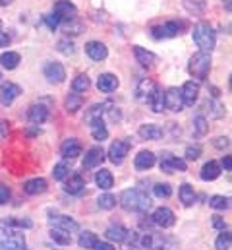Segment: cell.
<instances>
[{"mask_svg": "<svg viewBox=\"0 0 232 250\" xmlns=\"http://www.w3.org/2000/svg\"><path fill=\"white\" fill-rule=\"evenodd\" d=\"M120 204L124 209L128 211H139V213H145L149 208H151V198L137 190V188H130V190H124L120 194Z\"/></svg>", "mask_w": 232, "mask_h": 250, "instance_id": "6da1fadb", "label": "cell"}, {"mask_svg": "<svg viewBox=\"0 0 232 250\" xmlns=\"http://www.w3.org/2000/svg\"><path fill=\"white\" fill-rule=\"evenodd\" d=\"M192 37L195 41V45L203 51V53H211L217 45V35H215V29L205 23V21H199L193 25V31H192Z\"/></svg>", "mask_w": 232, "mask_h": 250, "instance_id": "7a4b0ae2", "label": "cell"}, {"mask_svg": "<svg viewBox=\"0 0 232 250\" xmlns=\"http://www.w3.org/2000/svg\"><path fill=\"white\" fill-rule=\"evenodd\" d=\"M0 241H2V247L0 250H25V237L21 233H18L14 227H10L4 219L0 221Z\"/></svg>", "mask_w": 232, "mask_h": 250, "instance_id": "3957f363", "label": "cell"}, {"mask_svg": "<svg viewBox=\"0 0 232 250\" xmlns=\"http://www.w3.org/2000/svg\"><path fill=\"white\" fill-rule=\"evenodd\" d=\"M209 70H211V53H195L192 59H190V64H188V72L193 80H207L209 76Z\"/></svg>", "mask_w": 232, "mask_h": 250, "instance_id": "277c9868", "label": "cell"}, {"mask_svg": "<svg viewBox=\"0 0 232 250\" xmlns=\"http://www.w3.org/2000/svg\"><path fill=\"white\" fill-rule=\"evenodd\" d=\"M53 14L64 23H74L77 20V8L70 0H58L53 8Z\"/></svg>", "mask_w": 232, "mask_h": 250, "instance_id": "5b68a950", "label": "cell"}, {"mask_svg": "<svg viewBox=\"0 0 232 250\" xmlns=\"http://www.w3.org/2000/svg\"><path fill=\"white\" fill-rule=\"evenodd\" d=\"M186 29V21H167L165 25H157L151 29L155 39H167V37H176L180 31Z\"/></svg>", "mask_w": 232, "mask_h": 250, "instance_id": "8992f818", "label": "cell"}, {"mask_svg": "<svg viewBox=\"0 0 232 250\" xmlns=\"http://www.w3.org/2000/svg\"><path fill=\"white\" fill-rule=\"evenodd\" d=\"M21 95V87L18 85V83H14V82H4L2 85H0V103L2 105H12L18 97Z\"/></svg>", "mask_w": 232, "mask_h": 250, "instance_id": "52a82bcc", "label": "cell"}, {"mask_svg": "<svg viewBox=\"0 0 232 250\" xmlns=\"http://www.w3.org/2000/svg\"><path fill=\"white\" fill-rule=\"evenodd\" d=\"M188 165L182 157H176L173 153H163L161 157V171L163 173H174V171H186Z\"/></svg>", "mask_w": 232, "mask_h": 250, "instance_id": "ba28073f", "label": "cell"}, {"mask_svg": "<svg viewBox=\"0 0 232 250\" xmlns=\"http://www.w3.org/2000/svg\"><path fill=\"white\" fill-rule=\"evenodd\" d=\"M151 219H153L155 225H159L163 229H169V227H173L174 223H176V215H174L173 209H169V208H157Z\"/></svg>", "mask_w": 232, "mask_h": 250, "instance_id": "9c48e42d", "label": "cell"}, {"mask_svg": "<svg viewBox=\"0 0 232 250\" xmlns=\"http://www.w3.org/2000/svg\"><path fill=\"white\" fill-rule=\"evenodd\" d=\"M85 53H87V57L91 61H97V62H101V61H105L109 57V49L101 41H89V43H85Z\"/></svg>", "mask_w": 232, "mask_h": 250, "instance_id": "30bf717a", "label": "cell"}, {"mask_svg": "<svg viewBox=\"0 0 232 250\" xmlns=\"http://www.w3.org/2000/svg\"><path fill=\"white\" fill-rule=\"evenodd\" d=\"M107 157H105V149L103 147H91L87 153H85V157H83V169L85 171H89V169H95V167H99L103 161H105Z\"/></svg>", "mask_w": 232, "mask_h": 250, "instance_id": "8fae6325", "label": "cell"}, {"mask_svg": "<svg viewBox=\"0 0 232 250\" xmlns=\"http://www.w3.org/2000/svg\"><path fill=\"white\" fill-rule=\"evenodd\" d=\"M182 107H184V101H182L180 89L178 87H169L165 91V109H169L173 113H180Z\"/></svg>", "mask_w": 232, "mask_h": 250, "instance_id": "7c38bea8", "label": "cell"}, {"mask_svg": "<svg viewBox=\"0 0 232 250\" xmlns=\"http://www.w3.org/2000/svg\"><path fill=\"white\" fill-rule=\"evenodd\" d=\"M128 151H130V144L128 142H122V140H116V142H113V146L109 149V159L115 165H122V161L128 155Z\"/></svg>", "mask_w": 232, "mask_h": 250, "instance_id": "4fadbf2b", "label": "cell"}, {"mask_svg": "<svg viewBox=\"0 0 232 250\" xmlns=\"http://www.w3.org/2000/svg\"><path fill=\"white\" fill-rule=\"evenodd\" d=\"M43 72H45V78L51 83H62L66 80V70L60 62H47Z\"/></svg>", "mask_w": 232, "mask_h": 250, "instance_id": "5bb4252c", "label": "cell"}, {"mask_svg": "<svg viewBox=\"0 0 232 250\" xmlns=\"http://www.w3.org/2000/svg\"><path fill=\"white\" fill-rule=\"evenodd\" d=\"M180 95H182L184 105L193 107V103H195L197 97H199V83H197V82H186V83L182 85V89H180Z\"/></svg>", "mask_w": 232, "mask_h": 250, "instance_id": "9a60e30c", "label": "cell"}, {"mask_svg": "<svg viewBox=\"0 0 232 250\" xmlns=\"http://www.w3.org/2000/svg\"><path fill=\"white\" fill-rule=\"evenodd\" d=\"M51 225L57 227V229H64V231H68V233H76V231L79 229V225H77L72 217L60 215V213H53V211H51Z\"/></svg>", "mask_w": 232, "mask_h": 250, "instance_id": "2e32d148", "label": "cell"}, {"mask_svg": "<svg viewBox=\"0 0 232 250\" xmlns=\"http://www.w3.org/2000/svg\"><path fill=\"white\" fill-rule=\"evenodd\" d=\"M81 144H79V140H76V138H70V140H64L62 142V146H60V153H62V157L64 159H74V157H79L81 155Z\"/></svg>", "mask_w": 232, "mask_h": 250, "instance_id": "e0dca14e", "label": "cell"}, {"mask_svg": "<svg viewBox=\"0 0 232 250\" xmlns=\"http://www.w3.org/2000/svg\"><path fill=\"white\" fill-rule=\"evenodd\" d=\"M64 181H66L64 190H66L68 194L77 196V194H81V192L85 190V181H83V177H81L79 173H72V175H68Z\"/></svg>", "mask_w": 232, "mask_h": 250, "instance_id": "ac0fdd59", "label": "cell"}, {"mask_svg": "<svg viewBox=\"0 0 232 250\" xmlns=\"http://www.w3.org/2000/svg\"><path fill=\"white\" fill-rule=\"evenodd\" d=\"M134 55H135V61L141 64L143 68H153L157 64V55H153L151 51H147V49H143L139 45L134 47Z\"/></svg>", "mask_w": 232, "mask_h": 250, "instance_id": "d6986e66", "label": "cell"}, {"mask_svg": "<svg viewBox=\"0 0 232 250\" xmlns=\"http://www.w3.org/2000/svg\"><path fill=\"white\" fill-rule=\"evenodd\" d=\"M134 165H135L137 171H147V169H151V167L155 165V153L149 151V149L139 151V153L135 155V159H134Z\"/></svg>", "mask_w": 232, "mask_h": 250, "instance_id": "ffe728a7", "label": "cell"}, {"mask_svg": "<svg viewBox=\"0 0 232 250\" xmlns=\"http://www.w3.org/2000/svg\"><path fill=\"white\" fill-rule=\"evenodd\" d=\"M221 165L217 163V161H207L203 167H201V181H205V183H211V181H217L219 177H221Z\"/></svg>", "mask_w": 232, "mask_h": 250, "instance_id": "44dd1931", "label": "cell"}, {"mask_svg": "<svg viewBox=\"0 0 232 250\" xmlns=\"http://www.w3.org/2000/svg\"><path fill=\"white\" fill-rule=\"evenodd\" d=\"M147 103H149V107H151L153 113H163V109H165V91L159 85H155V89L151 91Z\"/></svg>", "mask_w": 232, "mask_h": 250, "instance_id": "7402d4cb", "label": "cell"}, {"mask_svg": "<svg viewBox=\"0 0 232 250\" xmlns=\"http://www.w3.org/2000/svg\"><path fill=\"white\" fill-rule=\"evenodd\" d=\"M27 117H29V121H31L33 125H43V123L49 119V109H47L45 105H41V103L31 105L29 111H27Z\"/></svg>", "mask_w": 232, "mask_h": 250, "instance_id": "603a6c76", "label": "cell"}, {"mask_svg": "<svg viewBox=\"0 0 232 250\" xmlns=\"http://www.w3.org/2000/svg\"><path fill=\"white\" fill-rule=\"evenodd\" d=\"M97 87H99V91H103V93H113L116 87H118V78H116L115 74H101L99 76V80H97Z\"/></svg>", "mask_w": 232, "mask_h": 250, "instance_id": "cb8c5ba5", "label": "cell"}, {"mask_svg": "<svg viewBox=\"0 0 232 250\" xmlns=\"http://www.w3.org/2000/svg\"><path fill=\"white\" fill-rule=\"evenodd\" d=\"M139 138H143V140H161L163 138V128L159 125H143L139 126Z\"/></svg>", "mask_w": 232, "mask_h": 250, "instance_id": "d4e9b609", "label": "cell"}, {"mask_svg": "<svg viewBox=\"0 0 232 250\" xmlns=\"http://www.w3.org/2000/svg\"><path fill=\"white\" fill-rule=\"evenodd\" d=\"M47 181L45 179H31V181H27L25 185H23V192L25 194H29V196H37V194H43V192H47Z\"/></svg>", "mask_w": 232, "mask_h": 250, "instance_id": "484cf974", "label": "cell"}, {"mask_svg": "<svg viewBox=\"0 0 232 250\" xmlns=\"http://www.w3.org/2000/svg\"><path fill=\"white\" fill-rule=\"evenodd\" d=\"M95 183H97V187L103 188V190H111L113 185H115V177H113V173L109 169H99L95 173Z\"/></svg>", "mask_w": 232, "mask_h": 250, "instance_id": "4316f807", "label": "cell"}, {"mask_svg": "<svg viewBox=\"0 0 232 250\" xmlns=\"http://www.w3.org/2000/svg\"><path fill=\"white\" fill-rule=\"evenodd\" d=\"M155 82L153 80H141L139 83H137V87H135V97L139 99V101H147L149 99V95H151V91L155 89Z\"/></svg>", "mask_w": 232, "mask_h": 250, "instance_id": "83f0119b", "label": "cell"}, {"mask_svg": "<svg viewBox=\"0 0 232 250\" xmlns=\"http://www.w3.org/2000/svg\"><path fill=\"white\" fill-rule=\"evenodd\" d=\"M107 239L109 241H116V243H126L128 241V235H130V231L126 229V227H122V225H113V227H109L107 229Z\"/></svg>", "mask_w": 232, "mask_h": 250, "instance_id": "f1b7e54d", "label": "cell"}, {"mask_svg": "<svg viewBox=\"0 0 232 250\" xmlns=\"http://www.w3.org/2000/svg\"><path fill=\"white\" fill-rule=\"evenodd\" d=\"M178 198H180V202L186 206V208H190V206H193L195 204V190L192 185H182L180 190H178Z\"/></svg>", "mask_w": 232, "mask_h": 250, "instance_id": "f546056e", "label": "cell"}, {"mask_svg": "<svg viewBox=\"0 0 232 250\" xmlns=\"http://www.w3.org/2000/svg\"><path fill=\"white\" fill-rule=\"evenodd\" d=\"M89 125H91V136H93L97 142H103V140L109 138V130H107V126L103 123V119H97V121H93V123H89Z\"/></svg>", "mask_w": 232, "mask_h": 250, "instance_id": "4dcf8cb0", "label": "cell"}, {"mask_svg": "<svg viewBox=\"0 0 232 250\" xmlns=\"http://www.w3.org/2000/svg\"><path fill=\"white\" fill-rule=\"evenodd\" d=\"M21 61L19 53H14V51H8V53H2L0 55V64L6 68V70H14Z\"/></svg>", "mask_w": 232, "mask_h": 250, "instance_id": "1f68e13d", "label": "cell"}, {"mask_svg": "<svg viewBox=\"0 0 232 250\" xmlns=\"http://www.w3.org/2000/svg\"><path fill=\"white\" fill-rule=\"evenodd\" d=\"M64 105H66V111H68V113H77V111L81 109V105H83V97L77 95L76 91H72V93H68Z\"/></svg>", "mask_w": 232, "mask_h": 250, "instance_id": "d6a6232c", "label": "cell"}, {"mask_svg": "<svg viewBox=\"0 0 232 250\" xmlns=\"http://www.w3.org/2000/svg\"><path fill=\"white\" fill-rule=\"evenodd\" d=\"M51 239H53L57 245H62V247L72 245V235H70L68 231H64V229L53 227V229H51Z\"/></svg>", "mask_w": 232, "mask_h": 250, "instance_id": "836d02e7", "label": "cell"}, {"mask_svg": "<svg viewBox=\"0 0 232 250\" xmlns=\"http://www.w3.org/2000/svg\"><path fill=\"white\" fill-rule=\"evenodd\" d=\"M97 243H99V239H97V235H95L93 231H83V233L79 235V241H77V245L85 250L93 249Z\"/></svg>", "mask_w": 232, "mask_h": 250, "instance_id": "e575fe53", "label": "cell"}, {"mask_svg": "<svg viewBox=\"0 0 232 250\" xmlns=\"http://www.w3.org/2000/svg\"><path fill=\"white\" fill-rule=\"evenodd\" d=\"M207 130H209V126H207L205 117H203V115H197V117L193 119V136H195V138H203V136L207 134Z\"/></svg>", "mask_w": 232, "mask_h": 250, "instance_id": "d590c367", "label": "cell"}, {"mask_svg": "<svg viewBox=\"0 0 232 250\" xmlns=\"http://www.w3.org/2000/svg\"><path fill=\"white\" fill-rule=\"evenodd\" d=\"M89 85H91V82H89V78H87L85 74H79V76H76V78H74V82H72V89H74L76 93L87 91V89H89Z\"/></svg>", "mask_w": 232, "mask_h": 250, "instance_id": "8d00e7d4", "label": "cell"}, {"mask_svg": "<svg viewBox=\"0 0 232 250\" xmlns=\"http://www.w3.org/2000/svg\"><path fill=\"white\" fill-rule=\"evenodd\" d=\"M203 107L209 109V115H211L213 119H221V117H225V113H227L225 105H221V103H217V101H205Z\"/></svg>", "mask_w": 232, "mask_h": 250, "instance_id": "74e56055", "label": "cell"}, {"mask_svg": "<svg viewBox=\"0 0 232 250\" xmlns=\"http://www.w3.org/2000/svg\"><path fill=\"white\" fill-rule=\"evenodd\" d=\"M105 109H107V105H93L87 113H85V123H93V121H97V119H103V113H105Z\"/></svg>", "mask_w": 232, "mask_h": 250, "instance_id": "f35d334b", "label": "cell"}, {"mask_svg": "<svg viewBox=\"0 0 232 250\" xmlns=\"http://www.w3.org/2000/svg\"><path fill=\"white\" fill-rule=\"evenodd\" d=\"M209 206L213 209H229L231 208V198L225 196H211L209 198Z\"/></svg>", "mask_w": 232, "mask_h": 250, "instance_id": "ab89813d", "label": "cell"}, {"mask_svg": "<svg viewBox=\"0 0 232 250\" xmlns=\"http://www.w3.org/2000/svg\"><path fill=\"white\" fill-rule=\"evenodd\" d=\"M97 206H99L101 209H113V208L116 206V196L109 194V192L101 194L99 200H97Z\"/></svg>", "mask_w": 232, "mask_h": 250, "instance_id": "60d3db41", "label": "cell"}, {"mask_svg": "<svg viewBox=\"0 0 232 250\" xmlns=\"http://www.w3.org/2000/svg\"><path fill=\"white\" fill-rule=\"evenodd\" d=\"M231 245H232L231 231H225V229H223V233L219 235V239H217V243H215V249L217 250H231Z\"/></svg>", "mask_w": 232, "mask_h": 250, "instance_id": "b9f144b4", "label": "cell"}, {"mask_svg": "<svg viewBox=\"0 0 232 250\" xmlns=\"http://www.w3.org/2000/svg\"><path fill=\"white\" fill-rule=\"evenodd\" d=\"M68 175H70V167H68V163H58V165H55V169H53V177H55V181H64Z\"/></svg>", "mask_w": 232, "mask_h": 250, "instance_id": "7bdbcfd3", "label": "cell"}, {"mask_svg": "<svg viewBox=\"0 0 232 250\" xmlns=\"http://www.w3.org/2000/svg\"><path fill=\"white\" fill-rule=\"evenodd\" d=\"M10 227H21V229H31L33 227V223H31V219H18V217H8V219H4Z\"/></svg>", "mask_w": 232, "mask_h": 250, "instance_id": "ee69618b", "label": "cell"}, {"mask_svg": "<svg viewBox=\"0 0 232 250\" xmlns=\"http://www.w3.org/2000/svg\"><path fill=\"white\" fill-rule=\"evenodd\" d=\"M153 192H155L157 198H171L173 188H171V185H167V183H159V185H155Z\"/></svg>", "mask_w": 232, "mask_h": 250, "instance_id": "f6af8a7d", "label": "cell"}, {"mask_svg": "<svg viewBox=\"0 0 232 250\" xmlns=\"http://www.w3.org/2000/svg\"><path fill=\"white\" fill-rule=\"evenodd\" d=\"M184 6L192 14H195V16H201L203 14V2L201 0H184Z\"/></svg>", "mask_w": 232, "mask_h": 250, "instance_id": "bcb514c9", "label": "cell"}, {"mask_svg": "<svg viewBox=\"0 0 232 250\" xmlns=\"http://www.w3.org/2000/svg\"><path fill=\"white\" fill-rule=\"evenodd\" d=\"M57 47H58V51H60L62 55H68V57H70V55H74V49H76V47H74V43H70L68 39L58 41Z\"/></svg>", "mask_w": 232, "mask_h": 250, "instance_id": "7dc6e473", "label": "cell"}, {"mask_svg": "<svg viewBox=\"0 0 232 250\" xmlns=\"http://www.w3.org/2000/svg\"><path fill=\"white\" fill-rule=\"evenodd\" d=\"M199 155H201V147H199V146H190V147H186V159L195 161V159H199Z\"/></svg>", "mask_w": 232, "mask_h": 250, "instance_id": "c3c4849f", "label": "cell"}, {"mask_svg": "<svg viewBox=\"0 0 232 250\" xmlns=\"http://www.w3.org/2000/svg\"><path fill=\"white\" fill-rule=\"evenodd\" d=\"M213 146H215L217 149H225V147H229V146H231V140H229L227 136H225V138L221 136V138H215V142H213Z\"/></svg>", "mask_w": 232, "mask_h": 250, "instance_id": "681fc988", "label": "cell"}, {"mask_svg": "<svg viewBox=\"0 0 232 250\" xmlns=\"http://www.w3.org/2000/svg\"><path fill=\"white\" fill-rule=\"evenodd\" d=\"M45 23H47L51 29H57L58 25H60V20H58L55 14H49V16H45Z\"/></svg>", "mask_w": 232, "mask_h": 250, "instance_id": "f907efd6", "label": "cell"}, {"mask_svg": "<svg viewBox=\"0 0 232 250\" xmlns=\"http://www.w3.org/2000/svg\"><path fill=\"white\" fill-rule=\"evenodd\" d=\"M8 198H10V188L0 183V206H4L8 202Z\"/></svg>", "mask_w": 232, "mask_h": 250, "instance_id": "816d5d0a", "label": "cell"}, {"mask_svg": "<svg viewBox=\"0 0 232 250\" xmlns=\"http://www.w3.org/2000/svg\"><path fill=\"white\" fill-rule=\"evenodd\" d=\"M8 43H10V37H8L6 29H4V25H2V21H0V49H2V47H8Z\"/></svg>", "mask_w": 232, "mask_h": 250, "instance_id": "f5cc1de1", "label": "cell"}, {"mask_svg": "<svg viewBox=\"0 0 232 250\" xmlns=\"http://www.w3.org/2000/svg\"><path fill=\"white\" fill-rule=\"evenodd\" d=\"M211 219H213V227H215V229H225V219H223V217L213 215Z\"/></svg>", "mask_w": 232, "mask_h": 250, "instance_id": "db71d44e", "label": "cell"}, {"mask_svg": "<svg viewBox=\"0 0 232 250\" xmlns=\"http://www.w3.org/2000/svg\"><path fill=\"white\" fill-rule=\"evenodd\" d=\"M141 245H143V249H153V235H145L141 239Z\"/></svg>", "mask_w": 232, "mask_h": 250, "instance_id": "11a10c76", "label": "cell"}, {"mask_svg": "<svg viewBox=\"0 0 232 250\" xmlns=\"http://www.w3.org/2000/svg\"><path fill=\"white\" fill-rule=\"evenodd\" d=\"M93 250H115V247H113L111 243H101V241H99V243L93 247Z\"/></svg>", "mask_w": 232, "mask_h": 250, "instance_id": "9f6ffc18", "label": "cell"}, {"mask_svg": "<svg viewBox=\"0 0 232 250\" xmlns=\"http://www.w3.org/2000/svg\"><path fill=\"white\" fill-rule=\"evenodd\" d=\"M223 167H225L227 171H231V169H232V159H231V155L223 157Z\"/></svg>", "mask_w": 232, "mask_h": 250, "instance_id": "6f0895ef", "label": "cell"}, {"mask_svg": "<svg viewBox=\"0 0 232 250\" xmlns=\"http://www.w3.org/2000/svg\"><path fill=\"white\" fill-rule=\"evenodd\" d=\"M122 250H141L135 243H134V239H132V243H128V245H124V249Z\"/></svg>", "mask_w": 232, "mask_h": 250, "instance_id": "680465c9", "label": "cell"}, {"mask_svg": "<svg viewBox=\"0 0 232 250\" xmlns=\"http://www.w3.org/2000/svg\"><path fill=\"white\" fill-rule=\"evenodd\" d=\"M8 132V128H6V123L4 121H0V136H4Z\"/></svg>", "mask_w": 232, "mask_h": 250, "instance_id": "91938a15", "label": "cell"}, {"mask_svg": "<svg viewBox=\"0 0 232 250\" xmlns=\"http://www.w3.org/2000/svg\"><path fill=\"white\" fill-rule=\"evenodd\" d=\"M225 2V8H227V12H231L232 10V6H231V0H223Z\"/></svg>", "mask_w": 232, "mask_h": 250, "instance_id": "94428289", "label": "cell"}, {"mask_svg": "<svg viewBox=\"0 0 232 250\" xmlns=\"http://www.w3.org/2000/svg\"><path fill=\"white\" fill-rule=\"evenodd\" d=\"M14 0H0V6H8V4H12Z\"/></svg>", "mask_w": 232, "mask_h": 250, "instance_id": "6125c7cd", "label": "cell"}, {"mask_svg": "<svg viewBox=\"0 0 232 250\" xmlns=\"http://www.w3.org/2000/svg\"><path fill=\"white\" fill-rule=\"evenodd\" d=\"M153 250H167V249H163V247H153Z\"/></svg>", "mask_w": 232, "mask_h": 250, "instance_id": "be15d7a7", "label": "cell"}, {"mask_svg": "<svg viewBox=\"0 0 232 250\" xmlns=\"http://www.w3.org/2000/svg\"><path fill=\"white\" fill-rule=\"evenodd\" d=\"M0 80H2V74H0Z\"/></svg>", "mask_w": 232, "mask_h": 250, "instance_id": "e7e4bbea", "label": "cell"}]
</instances>
